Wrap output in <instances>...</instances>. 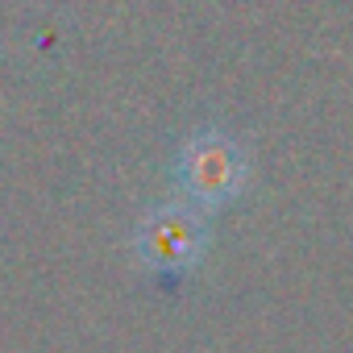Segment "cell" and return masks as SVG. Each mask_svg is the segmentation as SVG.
<instances>
[{
	"label": "cell",
	"instance_id": "cell-1",
	"mask_svg": "<svg viewBox=\"0 0 353 353\" xmlns=\"http://www.w3.org/2000/svg\"><path fill=\"white\" fill-rule=\"evenodd\" d=\"M250 158L225 129H200L174 154V183L192 208H221L245 192Z\"/></svg>",
	"mask_w": 353,
	"mask_h": 353
},
{
	"label": "cell",
	"instance_id": "cell-2",
	"mask_svg": "<svg viewBox=\"0 0 353 353\" xmlns=\"http://www.w3.org/2000/svg\"><path fill=\"white\" fill-rule=\"evenodd\" d=\"M133 254L145 270L162 279L192 274L208 254V225L204 212L192 204H154L133 229Z\"/></svg>",
	"mask_w": 353,
	"mask_h": 353
}]
</instances>
